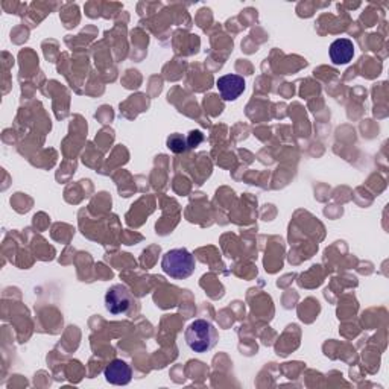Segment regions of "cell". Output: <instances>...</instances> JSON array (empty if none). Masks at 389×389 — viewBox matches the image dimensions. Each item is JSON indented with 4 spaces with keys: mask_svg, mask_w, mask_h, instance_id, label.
Wrapping results in <instances>:
<instances>
[{
    "mask_svg": "<svg viewBox=\"0 0 389 389\" xmlns=\"http://www.w3.org/2000/svg\"><path fill=\"white\" fill-rule=\"evenodd\" d=\"M187 347L194 353H207L218 344V330L207 320H194L184 331Z\"/></svg>",
    "mask_w": 389,
    "mask_h": 389,
    "instance_id": "6da1fadb",
    "label": "cell"
},
{
    "mask_svg": "<svg viewBox=\"0 0 389 389\" xmlns=\"http://www.w3.org/2000/svg\"><path fill=\"white\" fill-rule=\"evenodd\" d=\"M162 268L169 277L175 280L189 278L197 269V262L186 248H175L163 256Z\"/></svg>",
    "mask_w": 389,
    "mask_h": 389,
    "instance_id": "7a4b0ae2",
    "label": "cell"
},
{
    "mask_svg": "<svg viewBox=\"0 0 389 389\" xmlns=\"http://www.w3.org/2000/svg\"><path fill=\"white\" fill-rule=\"evenodd\" d=\"M134 304V295L124 285H114L105 293V309L111 315H126Z\"/></svg>",
    "mask_w": 389,
    "mask_h": 389,
    "instance_id": "3957f363",
    "label": "cell"
},
{
    "mask_svg": "<svg viewBox=\"0 0 389 389\" xmlns=\"http://www.w3.org/2000/svg\"><path fill=\"white\" fill-rule=\"evenodd\" d=\"M104 376L108 384L124 386L131 381L133 370H131V366L125 362V360L114 359L113 362H110V365L105 368Z\"/></svg>",
    "mask_w": 389,
    "mask_h": 389,
    "instance_id": "277c9868",
    "label": "cell"
},
{
    "mask_svg": "<svg viewBox=\"0 0 389 389\" xmlns=\"http://www.w3.org/2000/svg\"><path fill=\"white\" fill-rule=\"evenodd\" d=\"M221 96L224 100H236L245 91V79L239 75H224L216 81Z\"/></svg>",
    "mask_w": 389,
    "mask_h": 389,
    "instance_id": "5b68a950",
    "label": "cell"
},
{
    "mask_svg": "<svg viewBox=\"0 0 389 389\" xmlns=\"http://www.w3.org/2000/svg\"><path fill=\"white\" fill-rule=\"evenodd\" d=\"M330 60L333 61L336 66H342V64H348L353 56H355V45L348 38H337L331 43L330 46Z\"/></svg>",
    "mask_w": 389,
    "mask_h": 389,
    "instance_id": "8992f818",
    "label": "cell"
},
{
    "mask_svg": "<svg viewBox=\"0 0 389 389\" xmlns=\"http://www.w3.org/2000/svg\"><path fill=\"white\" fill-rule=\"evenodd\" d=\"M168 148L172 151V153H175V154H181V153H186L187 149H189V146H187V139L183 135V134H170L168 137Z\"/></svg>",
    "mask_w": 389,
    "mask_h": 389,
    "instance_id": "52a82bcc",
    "label": "cell"
},
{
    "mask_svg": "<svg viewBox=\"0 0 389 389\" xmlns=\"http://www.w3.org/2000/svg\"><path fill=\"white\" fill-rule=\"evenodd\" d=\"M203 140H204V135L201 134V131H190L189 137H187V146H189V149L197 148L201 145V143H203Z\"/></svg>",
    "mask_w": 389,
    "mask_h": 389,
    "instance_id": "ba28073f",
    "label": "cell"
}]
</instances>
